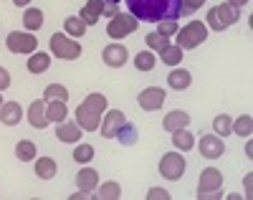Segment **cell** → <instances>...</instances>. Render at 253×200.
<instances>
[{"label":"cell","instance_id":"cell-1","mask_svg":"<svg viewBox=\"0 0 253 200\" xmlns=\"http://www.w3.org/2000/svg\"><path fill=\"white\" fill-rule=\"evenodd\" d=\"M129 15L142 23H160V20H177L182 0H124Z\"/></svg>","mask_w":253,"mask_h":200},{"label":"cell","instance_id":"cell-2","mask_svg":"<svg viewBox=\"0 0 253 200\" xmlns=\"http://www.w3.org/2000/svg\"><path fill=\"white\" fill-rule=\"evenodd\" d=\"M104 112H107V97L104 94H89L76 109V124L84 132H96Z\"/></svg>","mask_w":253,"mask_h":200},{"label":"cell","instance_id":"cell-3","mask_svg":"<svg viewBox=\"0 0 253 200\" xmlns=\"http://www.w3.org/2000/svg\"><path fill=\"white\" fill-rule=\"evenodd\" d=\"M238 18H241V8L230 5V3H220V5L208 10L205 23L213 28V31H225V28H230L233 23H238Z\"/></svg>","mask_w":253,"mask_h":200},{"label":"cell","instance_id":"cell-4","mask_svg":"<svg viewBox=\"0 0 253 200\" xmlns=\"http://www.w3.org/2000/svg\"><path fill=\"white\" fill-rule=\"evenodd\" d=\"M205 38H208V26L203 20H190L187 26H182L177 31V46L182 51H193L200 43H205Z\"/></svg>","mask_w":253,"mask_h":200},{"label":"cell","instance_id":"cell-5","mask_svg":"<svg viewBox=\"0 0 253 200\" xmlns=\"http://www.w3.org/2000/svg\"><path fill=\"white\" fill-rule=\"evenodd\" d=\"M223 195V175L215 167H205L200 172V185H198V198H220Z\"/></svg>","mask_w":253,"mask_h":200},{"label":"cell","instance_id":"cell-6","mask_svg":"<svg viewBox=\"0 0 253 200\" xmlns=\"http://www.w3.org/2000/svg\"><path fill=\"white\" fill-rule=\"evenodd\" d=\"M51 53L63 61H76L81 56V43L69 38L66 33H53L51 36Z\"/></svg>","mask_w":253,"mask_h":200},{"label":"cell","instance_id":"cell-7","mask_svg":"<svg viewBox=\"0 0 253 200\" xmlns=\"http://www.w3.org/2000/svg\"><path fill=\"white\" fill-rule=\"evenodd\" d=\"M185 167H187V162L180 152H167L160 160V175L165 180H180L185 175Z\"/></svg>","mask_w":253,"mask_h":200},{"label":"cell","instance_id":"cell-8","mask_svg":"<svg viewBox=\"0 0 253 200\" xmlns=\"http://www.w3.org/2000/svg\"><path fill=\"white\" fill-rule=\"evenodd\" d=\"M137 26H139V23H137V18H134V15H129V13H117V15L112 18V23L107 26V33H109V38L122 41L124 36L134 33Z\"/></svg>","mask_w":253,"mask_h":200},{"label":"cell","instance_id":"cell-9","mask_svg":"<svg viewBox=\"0 0 253 200\" xmlns=\"http://www.w3.org/2000/svg\"><path fill=\"white\" fill-rule=\"evenodd\" d=\"M5 46H8V51H13V53H33V51L38 49V41H36L33 33L13 31V33H8V38H5Z\"/></svg>","mask_w":253,"mask_h":200},{"label":"cell","instance_id":"cell-10","mask_svg":"<svg viewBox=\"0 0 253 200\" xmlns=\"http://www.w3.org/2000/svg\"><path fill=\"white\" fill-rule=\"evenodd\" d=\"M137 104L144 109V112H155V109H162V104H165V89H160V86L144 89V92H139V97H137Z\"/></svg>","mask_w":253,"mask_h":200},{"label":"cell","instance_id":"cell-11","mask_svg":"<svg viewBox=\"0 0 253 200\" xmlns=\"http://www.w3.org/2000/svg\"><path fill=\"white\" fill-rule=\"evenodd\" d=\"M198 150H200L203 157H208V160H218L220 154L225 152V145H223V137H218V135H203Z\"/></svg>","mask_w":253,"mask_h":200},{"label":"cell","instance_id":"cell-12","mask_svg":"<svg viewBox=\"0 0 253 200\" xmlns=\"http://www.w3.org/2000/svg\"><path fill=\"white\" fill-rule=\"evenodd\" d=\"M124 122H126V117L119 112V109H112V112H107V114H104V119H101V137H104V140H114Z\"/></svg>","mask_w":253,"mask_h":200},{"label":"cell","instance_id":"cell-13","mask_svg":"<svg viewBox=\"0 0 253 200\" xmlns=\"http://www.w3.org/2000/svg\"><path fill=\"white\" fill-rule=\"evenodd\" d=\"M101 56H104V63L112 66V69H119V66H124L126 58H129V53H126V49L122 46V43H109Z\"/></svg>","mask_w":253,"mask_h":200},{"label":"cell","instance_id":"cell-14","mask_svg":"<svg viewBox=\"0 0 253 200\" xmlns=\"http://www.w3.org/2000/svg\"><path fill=\"white\" fill-rule=\"evenodd\" d=\"M76 185L84 193H94L99 188V172L94 167H81L79 175H76Z\"/></svg>","mask_w":253,"mask_h":200},{"label":"cell","instance_id":"cell-15","mask_svg":"<svg viewBox=\"0 0 253 200\" xmlns=\"http://www.w3.org/2000/svg\"><path fill=\"white\" fill-rule=\"evenodd\" d=\"M56 137H58L61 142H79V140H81V127H79L76 122L63 119V122H58V127H56Z\"/></svg>","mask_w":253,"mask_h":200},{"label":"cell","instance_id":"cell-16","mask_svg":"<svg viewBox=\"0 0 253 200\" xmlns=\"http://www.w3.org/2000/svg\"><path fill=\"white\" fill-rule=\"evenodd\" d=\"M20 117H23V112H20V104H15V101H3V106H0V122H3L5 127L20 124Z\"/></svg>","mask_w":253,"mask_h":200},{"label":"cell","instance_id":"cell-17","mask_svg":"<svg viewBox=\"0 0 253 200\" xmlns=\"http://www.w3.org/2000/svg\"><path fill=\"white\" fill-rule=\"evenodd\" d=\"M28 122H31V127H36V129H43V127L48 124V119H46V101L36 99V101L31 104V109H28Z\"/></svg>","mask_w":253,"mask_h":200},{"label":"cell","instance_id":"cell-18","mask_svg":"<svg viewBox=\"0 0 253 200\" xmlns=\"http://www.w3.org/2000/svg\"><path fill=\"white\" fill-rule=\"evenodd\" d=\"M101 10H104V0H86V5L81 8V20L86 26H94L96 20H99V15H101Z\"/></svg>","mask_w":253,"mask_h":200},{"label":"cell","instance_id":"cell-19","mask_svg":"<svg viewBox=\"0 0 253 200\" xmlns=\"http://www.w3.org/2000/svg\"><path fill=\"white\" fill-rule=\"evenodd\" d=\"M190 124V114L187 112H182V109H175V112H170L165 119H162V127L167 129V132H175V129H182V127H187Z\"/></svg>","mask_w":253,"mask_h":200},{"label":"cell","instance_id":"cell-20","mask_svg":"<svg viewBox=\"0 0 253 200\" xmlns=\"http://www.w3.org/2000/svg\"><path fill=\"white\" fill-rule=\"evenodd\" d=\"M172 145H175V150H182V152L193 150V147H195V137H193V132H187V127L175 129V132H172Z\"/></svg>","mask_w":253,"mask_h":200},{"label":"cell","instance_id":"cell-21","mask_svg":"<svg viewBox=\"0 0 253 200\" xmlns=\"http://www.w3.org/2000/svg\"><path fill=\"white\" fill-rule=\"evenodd\" d=\"M190 81H193V76H190L187 69H172L170 76H167V84H170L175 92H182V89H187Z\"/></svg>","mask_w":253,"mask_h":200},{"label":"cell","instance_id":"cell-22","mask_svg":"<svg viewBox=\"0 0 253 200\" xmlns=\"http://www.w3.org/2000/svg\"><path fill=\"white\" fill-rule=\"evenodd\" d=\"M56 170H58V165H56L53 157L36 160V175L41 177V180H51V177H56Z\"/></svg>","mask_w":253,"mask_h":200},{"label":"cell","instance_id":"cell-23","mask_svg":"<svg viewBox=\"0 0 253 200\" xmlns=\"http://www.w3.org/2000/svg\"><path fill=\"white\" fill-rule=\"evenodd\" d=\"M69 114V109H66V101H46V119L48 122H63Z\"/></svg>","mask_w":253,"mask_h":200},{"label":"cell","instance_id":"cell-24","mask_svg":"<svg viewBox=\"0 0 253 200\" xmlns=\"http://www.w3.org/2000/svg\"><path fill=\"white\" fill-rule=\"evenodd\" d=\"M48 63H51V56H48V53L33 51L31 58H28V71H31V74H43V71L48 69Z\"/></svg>","mask_w":253,"mask_h":200},{"label":"cell","instance_id":"cell-25","mask_svg":"<svg viewBox=\"0 0 253 200\" xmlns=\"http://www.w3.org/2000/svg\"><path fill=\"white\" fill-rule=\"evenodd\" d=\"M63 28H66V36H71V38H81L84 33H86V23L79 18V15H69L66 20H63Z\"/></svg>","mask_w":253,"mask_h":200},{"label":"cell","instance_id":"cell-26","mask_svg":"<svg viewBox=\"0 0 253 200\" xmlns=\"http://www.w3.org/2000/svg\"><path fill=\"white\" fill-rule=\"evenodd\" d=\"M23 26L28 31H38L41 26H43V10L41 8H26L23 13Z\"/></svg>","mask_w":253,"mask_h":200},{"label":"cell","instance_id":"cell-27","mask_svg":"<svg viewBox=\"0 0 253 200\" xmlns=\"http://www.w3.org/2000/svg\"><path fill=\"white\" fill-rule=\"evenodd\" d=\"M43 101H69V89L61 84H48L43 92Z\"/></svg>","mask_w":253,"mask_h":200},{"label":"cell","instance_id":"cell-28","mask_svg":"<svg viewBox=\"0 0 253 200\" xmlns=\"http://www.w3.org/2000/svg\"><path fill=\"white\" fill-rule=\"evenodd\" d=\"M15 157H18L20 162L36 160V145H33L31 140H20V142L15 145Z\"/></svg>","mask_w":253,"mask_h":200},{"label":"cell","instance_id":"cell-29","mask_svg":"<svg viewBox=\"0 0 253 200\" xmlns=\"http://www.w3.org/2000/svg\"><path fill=\"white\" fill-rule=\"evenodd\" d=\"M144 43L150 46V51H157V53H160L162 49L170 46V38L162 36V33H157V31H152V33H147V36H144Z\"/></svg>","mask_w":253,"mask_h":200},{"label":"cell","instance_id":"cell-30","mask_svg":"<svg viewBox=\"0 0 253 200\" xmlns=\"http://www.w3.org/2000/svg\"><path fill=\"white\" fill-rule=\"evenodd\" d=\"M160 56H162V63H167V66H177V63H182V49L180 46H167V49H162L160 51Z\"/></svg>","mask_w":253,"mask_h":200},{"label":"cell","instance_id":"cell-31","mask_svg":"<svg viewBox=\"0 0 253 200\" xmlns=\"http://www.w3.org/2000/svg\"><path fill=\"white\" fill-rule=\"evenodd\" d=\"M213 129H215L218 137H228L230 132H233V119H230L228 114H218L213 119Z\"/></svg>","mask_w":253,"mask_h":200},{"label":"cell","instance_id":"cell-32","mask_svg":"<svg viewBox=\"0 0 253 200\" xmlns=\"http://www.w3.org/2000/svg\"><path fill=\"white\" fill-rule=\"evenodd\" d=\"M101 200H117L119 195H122V185L119 183H114V180H109V183H104V185H99V193H96Z\"/></svg>","mask_w":253,"mask_h":200},{"label":"cell","instance_id":"cell-33","mask_svg":"<svg viewBox=\"0 0 253 200\" xmlns=\"http://www.w3.org/2000/svg\"><path fill=\"white\" fill-rule=\"evenodd\" d=\"M155 53L152 51H139L137 56H134V66H137V69L139 71H152L155 69Z\"/></svg>","mask_w":253,"mask_h":200},{"label":"cell","instance_id":"cell-34","mask_svg":"<svg viewBox=\"0 0 253 200\" xmlns=\"http://www.w3.org/2000/svg\"><path fill=\"white\" fill-rule=\"evenodd\" d=\"M74 160H76L79 165L91 162V160H94V147H91V145H86V142L76 145V150H74Z\"/></svg>","mask_w":253,"mask_h":200},{"label":"cell","instance_id":"cell-35","mask_svg":"<svg viewBox=\"0 0 253 200\" xmlns=\"http://www.w3.org/2000/svg\"><path fill=\"white\" fill-rule=\"evenodd\" d=\"M233 132H236V135H241V137H251V132H253V119H251V114L238 117V119L233 122Z\"/></svg>","mask_w":253,"mask_h":200},{"label":"cell","instance_id":"cell-36","mask_svg":"<svg viewBox=\"0 0 253 200\" xmlns=\"http://www.w3.org/2000/svg\"><path fill=\"white\" fill-rule=\"evenodd\" d=\"M117 140L122 142V145H134L137 142V129L132 127V124H122V129L117 132Z\"/></svg>","mask_w":253,"mask_h":200},{"label":"cell","instance_id":"cell-37","mask_svg":"<svg viewBox=\"0 0 253 200\" xmlns=\"http://www.w3.org/2000/svg\"><path fill=\"white\" fill-rule=\"evenodd\" d=\"M205 0H182V5H180V15H193L198 8H203Z\"/></svg>","mask_w":253,"mask_h":200},{"label":"cell","instance_id":"cell-38","mask_svg":"<svg viewBox=\"0 0 253 200\" xmlns=\"http://www.w3.org/2000/svg\"><path fill=\"white\" fill-rule=\"evenodd\" d=\"M157 33L170 38L172 33H177V23H175V20H160V23H157Z\"/></svg>","mask_w":253,"mask_h":200},{"label":"cell","instance_id":"cell-39","mask_svg":"<svg viewBox=\"0 0 253 200\" xmlns=\"http://www.w3.org/2000/svg\"><path fill=\"white\" fill-rule=\"evenodd\" d=\"M117 13H119V3H107V0H104V10H101V15L114 18Z\"/></svg>","mask_w":253,"mask_h":200},{"label":"cell","instance_id":"cell-40","mask_svg":"<svg viewBox=\"0 0 253 200\" xmlns=\"http://www.w3.org/2000/svg\"><path fill=\"white\" fill-rule=\"evenodd\" d=\"M8 86H10V74H8V69L0 66V92H5Z\"/></svg>","mask_w":253,"mask_h":200},{"label":"cell","instance_id":"cell-41","mask_svg":"<svg viewBox=\"0 0 253 200\" xmlns=\"http://www.w3.org/2000/svg\"><path fill=\"white\" fill-rule=\"evenodd\" d=\"M147 198H150V200H152V198H162V200H167V198H170V193H167L165 188H152L150 193H147Z\"/></svg>","mask_w":253,"mask_h":200},{"label":"cell","instance_id":"cell-42","mask_svg":"<svg viewBox=\"0 0 253 200\" xmlns=\"http://www.w3.org/2000/svg\"><path fill=\"white\" fill-rule=\"evenodd\" d=\"M230 5H236V8H241V5H246V3H251V0H228Z\"/></svg>","mask_w":253,"mask_h":200},{"label":"cell","instance_id":"cell-43","mask_svg":"<svg viewBox=\"0 0 253 200\" xmlns=\"http://www.w3.org/2000/svg\"><path fill=\"white\" fill-rule=\"evenodd\" d=\"M251 180H253V177L246 175V195H251Z\"/></svg>","mask_w":253,"mask_h":200},{"label":"cell","instance_id":"cell-44","mask_svg":"<svg viewBox=\"0 0 253 200\" xmlns=\"http://www.w3.org/2000/svg\"><path fill=\"white\" fill-rule=\"evenodd\" d=\"M13 3H15V5H18V8H26V5H28V3H31V0H13Z\"/></svg>","mask_w":253,"mask_h":200},{"label":"cell","instance_id":"cell-45","mask_svg":"<svg viewBox=\"0 0 253 200\" xmlns=\"http://www.w3.org/2000/svg\"><path fill=\"white\" fill-rule=\"evenodd\" d=\"M107 3H122V0H107Z\"/></svg>","mask_w":253,"mask_h":200},{"label":"cell","instance_id":"cell-46","mask_svg":"<svg viewBox=\"0 0 253 200\" xmlns=\"http://www.w3.org/2000/svg\"><path fill=\"white\" fill-rule=\"evenodd\" d=\"M0 106H3V99H0Z\"/></svg>","mask_w":253,"mask_h":200}]
</instances>
